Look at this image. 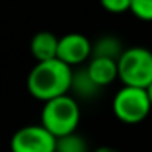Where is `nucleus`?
Masks as SVG:
<instances>
[{
    "label": "nucleus",
    "instance_id": "nucleus-11",
    "mask_svg": "<svg viewBox=\"0 0 152 152\" xmlns=\"http://www.w3.org/2000/svg\"><path fill=\"white\" fill-rule=\"evenodd\" d=\"M56 152H88V145L82 136L74 132L57 139Z\"/></svg>",
    "mask_w": 152,
    "mask_h": 152
},
{
    "label": "nucleus",
    "instance_id": "nucleus-14",
    "mask_svg": "<svg viewBox=\"0 0 152 152\" xmlns=\"http://www.w3.org/2000/svg\"><path fill=\"white\" fill-rule=\"evenodd\" d=\"M93 152H119L118 149H113V147H108V145H102V147L95 149Z\"/></svg>",
    "mask_w": 152,
    "mask_h": 152
},
{
    "label": "nucleus",
    "instance_id": "nucleus-2",
    "mask_svg": "<svg viewBox=\"0 0 152 152\" xmlns=\"http://www.w3.org/2000/svg\"><path fill=\"white\" fill-rule=\"evenodd\" d=\"M80 123V106L74 96L62 95L54 100H49L43 105L41 110V124L54 136V137H64V136L74 134Z\"/></svg>",
    "mask_w": 152,
    "mask_h": 152
},
{
    "label": "nucleus",
    "instance_id": "nucleus-10",
    "mask_svg": "<svg viewBox=\"0 0 152 152\" xmlns=\"http://www.w3.org/2000/svg\"><path fill=\"white\" fill-rule=\"evenodd\" d=\"M126 48H123V43L115 36H102L93 44V56L92 57H108V59L118 61Z\"/></svg>",
    "mask_w": 152,
    "mask_h": 152
},
{
    "label": "nucleus",
    "instance_id": "nucleus-9",
    "mask_svg": "<svg viewBox=\"0 0 152 152\" xmlns=\"http://www.w3.org/2000/svg\"><path fill=\"white\" fill-rule=\"evenodd\" d=\"M100 90L102 88L90 79L87 69L74 72L70 92L75 93V96H79V98H82V100H92V98H95V96L98 95Z\"/></svg>",
    "mask_w": 152,
    "mask_h": 152
},
{
    "label": "nucleus",
    "instance_id": "nucleus-12",
    "mask_svg": "<svg viewBox=\"0 0 152 152\" xmlns=\"http://www.w3.org/2000/svg\"><path fill=\"white\" fill-rule=\"evenodd\" d=\"M131 13L142 21H152V0H131Z\"/></svg>",
    "mask_w": 152,
    "mask_h": 152
},
{
    "label": "nucleus",
    "instance_id": "nucleus-15",
    "mask_svg": "<svg viewBox=\"0 0 152 152\" xmlns=\"http://www.w3.org/2000/svg\"><path fill=\"white\" fill-rule=\"evenodd\" d=\"M145 92H147V96H149V100H151V105H152V83L145 88Z\"/></svg>",
    "mask_w": 152,
    "mask_h": 152
},
{
    "label": "nucleus",
    "instance_id": "nucleus-7",
    "mask_svg": "<svg viewBox=\"0 0 152 152\" xmlns=\"http://www.w3.org/2000/svg\"><path fill=\"white\" fill-rule=\"evenodd\" d=\"M85 69L90 79L100 88L110 85L118 79V61L108 59V57H92Z\"/></svg>",
    "mask_w": 152,
    "mask_h": 152
},
{
    "label": "nucleus",
    "instance_id": "nucleus-5",
    "mask_svg": "<svg viewBox=\"0 0 152 152\" xmlns=\"http://www.w3.org/2000/svg\"><path fill=\"white\" fill-rule=\"evenodd\" d=\"M56 144L57 137L43 124L23 126L10 139L12 152H56Z\"/></svg>",
    "mask_w": 152,
    "mask_h": 152
},
{
    "label": "nucleus",
    "instance_id": "nucleus-6",
    "mask_svg": "<svg viewBox=\"0 0 152 152\" xmlns=\"http://www.w3.org/2000/svg\"><path fill=\"white\" fill-rule=\"evenodd\" d=\"M93 56V44L82 33H67L59 38L57 59L74 67L87 62Z\"/></svg>",
    "mask_w": 152,
    "mask_h": 152
},
{
    "label": "nucleus",
    "instance_id": "nucleus-1",
    "mask_svg": "<svg viewBox=\"0 0 152 152\" xmlns=\"http://www.w3.org/2000/svg\"><path fill=\"white\" fill-rule=\"evenodd\" d=\"M72 77V67L59 59H51L44 62H36V66L28 74L26 87L33 98L46 103L57 96L69 95Z\"/></svg>",
    "mask_w": 152,
    "mask_h": 152
},
{
    "label": "nucleus",
    "instance_id": "nucleus-8",
    "mask_svg": "<svg viewBox=\"0 0 152 152\" xmlns=\"http://www.w3.org/2000/svg\"><path fill=\"white\" fill-rule=\"evenodd\" d=\"M59 38L51 31H38L30 43V51L38 62L57 59Z\"/></svg>",
    "mask_w": 152,
    "mask_h": 152
},
{
    "label": "nucleus",
    "instance_id": "nucleus-3",
    "mask_svg": "<svg viewBox=\"0 0 152 152\" xmlns=\"http://www.w3.org/2000/svg\"><path fill=\"white\" fill-rule=\"evenodd\" d=\"M118 79L124 87L147 88L152 83V51L142 46L126 48L118 59Z\"/></svg>",
    "mask_w": 152,
    "mask_h": 152
},
{
    "label": "nucleus",
    "instance_id": "nucleus-4",
    "mask_svg": "<svg viewBox=\"0 0 152 152\" xmlns=\"http://www.w3.org/2000/svg\"><path fill=\"white\" fill-rule=\"evenodd\" d=\"M113 115L124 124H137L144 121L152 110L151 100L147 96L145 88L124 87L116 92L111 103Z\"/></svg>",
    "mask_w": 152,
    "mask_h": 152
},
{
    "label": "nucleus",
    "instance_id": "nucleus-13",
    "mask_svg": "<svg viewBox=\"0 0 152 152\" xmlns=\"http://www.w3.org/2000/svg\"><path fill=\"white\" fill-rule=\"evenodd\" d=\"M100 5L105 12L113 15L131 12V0H100Z\"/></svg>",
    "mask_w": 152,
    "mask_h": 152
}]
</instances>
